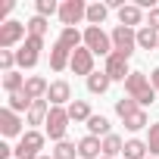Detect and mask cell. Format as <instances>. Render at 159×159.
I'll list each match as a JSON object with an SVG mask.
<instances>
[{
    "mask_svg": "<svg viewBox=\"0 0 159 159\" xmlns=\"http://www.w3.org/2000/svg\"><path fill=\"white\" fill-rule=\"evenodd\" d=\"M125 94H128L140 109L153 106V100H156V88L150 84V75H143V72H131V75H128V81H125Z\"/></svg>",
    "mask_w": 159,
    "mask_h": 159,
    "instance_id": "6da1fadb",
    "label": "cell"
},
{
    "mask_svg": "<svg viewBox=\"0 0 159 159\" xmlns=\"http://www.w3.org/2000/svg\"><path fill=\"white\" fill-rule=\"evenodd\" d=\"M44 143H47V134L44 131H38V128H31V131H25L22 137H19V143H16V159H41L44 153Z\"/></svg>",
    "mask_w": 159,
    "mask_h": 159,
    "instance_id": "7a4b0ae2",
    "label": "cell"
},
{
    "mask_svg": "<svg viewBox=\"0 0 159 159\" xmlns=\"http://www.w3.org/2000/svg\"><path fill=\"white\" fill-rule=\"evenodd\" d=\"M69 112H66V106H50V116H47V125H44V134L53 140V143H59V140H66V131H69Z\"/></svg>",
    "mask_w": 159,
    "mask_h": 159,
    "instance_id": "3957f363",
    "label": "cell"
},
{
    "mask_svg": "<svg viewBox=\"0 0 159 159\" xmlns=\"http://www.w3.org/2000/svg\"><path fill=\"white\" fill-rule=\"evenodd\" d=\"M84 47H88L94 56H109V53H116V50H112V38H109V31L94 28V25L84 28Z\"/></svg>",
    "mask_w": 159,
    "mask_h": 159,
    "instance_id": "277c9868",
    "label": "cell"
},
{
    "mask_svg": "<svg viewBox=\"0 0 159 159\" xmlns=\"http://www.w3.org/2000/svg\"><path fill=\"white\" fill-rule=\"evenodd\" d=\"M59 22H62V28H75L78 22H88V3L84 0H62L59 3Z\"/></svg>",
    "mask_w": 159,
    "mask_h": 159,
    "instance_id": "5b68a950",
    "label": "cell"
},
{
    "mask_svg": "<svg viewBox=\"0 0 159 159\" xmlns=\"http://www.w3.org/2000/svg\"><path fill=\"white\" fill-rule=\"evenodd\" d=\"M109 38H112V50L131 59V53L137 50V31L134 28H125V25H116L109 31Z\"/></svg>",
    "mask_w": 159,
    "mask_h": 159,
    "instance_id": "8992f818",
    "label": "cell"
},
{
    "mask_svg": "<svg viewBox=\"0 0 159 159\" xmlns=\"http://www.w3.org/2000/svg\"><path fill=\"white\" fill-rule=\"evenodd\" d=\"M25 38H28V28H25V22H16V19H10V22H0V50H13L19 41L25 44Z\"/></svg>",
    "mask_w": 159,
    "mask_h": 159,
    "instance_id": "52a82bcc",
    "label": "cell"
},
{
    "mask_svg": "<svg viewBox=\"0 0 159 159\" xmlns=\"http://www.w3.org/2000/svg\"><path fill=\"white\" fill-rule=\"evenodd\" d=\"M103 72L112 78V81H128V75H131L134 69L128 66V56H122V53H109V56H106Z\"/></svg>",
    "mask_w": 159,
    "mask_h": 159,
    "instance_id": "ba28073f",
    "label": "cell"
},
{
    "mask_svg": "<svg viewBox=\"0 0 159 159\" xmlns=\"http://www.w3.org/2000/svg\"><path fill=\"white\" fill-rule=\"evenodd\" d=\"M22 125H25V119L19 116V112H13V109H0V134L3 137H22L25 131H22Z\"/></svg>",
    "mask_w": 159,
    "mask_h": 159,
    "instance_id": "9c48e42d",
    "label": "cell"
},
{
    "mask_svg": "<svg viewBox=\"0 0 159 159\" xmlns=\"http://www.w3.org/2000/svg\"><path fill=\"white\" fill-rule=\"evenodd\" d=\"M69 69L75 72V75H84V78H91L97 69H94V53L88 50V47H78L75 53H72V62H69Z\"/></svg>",
    "mask_w": 159,
    "mask_h": 159,
    "instance_id": "30bf717a",
    "label": "cell"
},
{
    "mask_svg": "<svg viewBox=\"0 0 159 159\" xmlns=\"http://www.w3.org/2000/svg\"><path fill=\"white\" fill-rule=\"evenodd\" d=\"M47 100H50V106H69V103H72V84L66 81V78H56V81H50Z\"/></svg>",
    "mask_w": 159,
    "mask_h": 159,
    "instance_id": "8fae6325",
    "label": "cell"
},
{
    "mask_svg": "<svg viewBox=\"0 0 159 159\" xmlns=\"http://www.w3.org/2000/svg\"><path fill=\"white\" fill-rule=\"evenodd\" d=\"M103 156V140L94 134H84L78 140V159H100Z\"/></svg>",
    "mask_w": 159,
    "mask_h": 159,
    "instance_id": "7c38bea8",
    "label": "cell"
},
{
    "mask_svg": "<svg viewBox=\"0 0 159 159\" xmlns=\"http://www.w3.org/2000/svg\"><path fill=\"white\" fill-rule=\"evenodd\" d=\"M119 25H125V28H143V10L137 7V3H128L125 10H119Z\"/></svg>",
    "mask_w": 159,
    "mask_h": 159,
    "instance_id": "4fadbf2b",
    "label": "cell"
},
{
    "mask_svg": "<svg viewBox=\"0 0 159 159\" xmlns=\"http://www.w3.org/2000/svg\"><path fill=\"white\" fill-rule=\"evenodd\" d=\"M69 62H72V50L62 47L59 41H53V47H50V69L53 72H66Z\"/></svg>",
    "mask_w": 159,
    "mask_h": 159,
    "instance_id": "5bb4252c",
    "label": "cell"
},
{
    "mask_svg": "<svg viewBox=\"0 0 159 159\" xmlns=\"http://www.w3.org/2000/svg\"><path fill=\"white\" fill-rule=\"evenodd\" d=\"M47 91H50V81L41 75H28V81H25V94L31 100H47Z\"/></svg>",
    "mask_w": 159,
    "mask_h": 159,
    "instance_id": "9a60e30c",
    "label": "cell"
},
{
    "mask_svg": "<svg viewBox=\"0 0 159 159\" xmlns=\"http://www.w3.org/2000/svg\"><path fill=\"white\" fill-rule=\"evenodd\" d=\"M66 112H69V119H72L75 125H81V122L88 125V119L94 116V112H91V103H88V100H72V103L66 106Z\"/></svg>",
    "mask_w": 159,
    "mask_h": 159,
    "instance_id": "2e32d148",
    "label": "cell"
},
{
    "mask_svg": "<svg viewBox=\"0 0 159 159\" xmlns=\"http://www.w3.org/2000/svg\"><path fill=\"white\" fill-rule=\"evenodd\" d=\"M47 116H50V100H34L28 116H25V122L28 125H47Z\"/></svg>",
    "mask_w": 159,
    "mask_h": 159,
    "instance_id": "e0dca14e",
    "label": "cell"
},
{
    "mask_svg": "<svg viewBox=\"0 0 159 159\" xmlns=\"http://www.w3.org/2000/svg\"><path fill=\"white\" fill-rule=\"evenodd\" d=\"M109 125H112V122H109L103 112H100V116L94 112V116L88 119V134H94V137H100V140H103V137H109V134H112V128H109Z\"/></svg>",
    "mask_w": 159,
    "mask_h": 159,
    "instance_id": "ac0fdd59",
    "label": "cell"
},
{
    "mask_svg": "<svg viewBox=\"0 0 159 159\" xmlns=\"http://www.w3.org/2000/svg\"><path fill=\"white\" fill-rule=\"evenodd\" d=\"M122 156H125V159H147V156H150V147H147V140H140V137H128Z\"/></svg>",
    "mask_w": 159,
    "mask_h": 159,
    "instance_id": "d6986e66",
    "label": "cell"
},
{
    "mask_svg": "<svg viewBox=\"0 0 159 159\" xmlns=\"http://www.w3.org/2000/svg\"><path fill=\"white\" fill-rule=\"evenodd\" d=\"M137 50H159V31L150 25L137 28Z\"/></svg>",
    "mask_w": 159,
    "mask_h": 159,
    "instance_id": "ffe728a7",
    "label": "cell"
},
{
    "mask_svg": "<svg viewBox=\"0 0 159 159\" xmlns=\"http://www.w3.org/2000/svg\"><path fill=\"white\" fill-rule=\"evenodd\" d=\"M31 103H34V100H31L25 91H19V94H7V109H13V112H19V116H28Z\"/></svg>",
    "mask_w": 159,
    "mask_h": 159,
    "instance_id": "44dd1931",
    "label": "cell"
},
{
    "mask_svg": "<svg viewBox=\"0 0 159 159\" xmlns=\"http://www.w3.org/2000/svg\"><path fill=\"white\" fill-rule=\"evenodd\" d=\"M56 41H59L62 47H69V50L75 53L78 47H84V31H78V28H62Z\"/></svg>",
    "mask_w": 159,
    "mask_h": 159,
    "instance_id": "7402d4cb",
    "label": "cell"
},
{
    "mask_svg": "<svg viewBox=\"0 0 159 159\" xmlns=\"http://www.w3.org/2000/svg\"><path fill=\"white\" fill-rule=\"evenodd\" d=\"M122 122H125V131H131V134H137V131H143V128L153 125L150 116H147V109H137V112H131V116L122 119Z\"/></svg>",
    "mask_w": 159,
    "mask_h": 159,
    "instance_id": "603a6c76",
    "label": "cell"
},
{
    "mask_svg": "<svg viewBox=\"0 0 159 159\" xmlns=\"http://www.w3.org/2000/svg\"><path fill=\"white\" fill-rule=\"evenodd\" d=\"M25 81H28V75H22L19 69L16 72H7L3 75V91L7 94H19V91H25Z\"/></svg>",
    "mask_w": 159,
    "mask_h": 159,
    "instance_id": "cb8c5ba5",
    "label": "cell"
},
{
    "mask_svg": "<svg viewBox=\"0 0 159 159\" xmlns=\"http://www.w3.org/2000/svg\"><path fill=\"white\" fill-rule=\"evenodd\" d=\"M106 16H109V7H106V3H88V25L103 28Z\"/></svg>",
    "mask_w": 159,
    "mask_h": 159,
    "instance_id": "d4e9b609",
    "label": "cell"
},
{
    "mask_svg": "<svg viewBox=\"0 0 159 159\" xmlns=\"http://www.w3.org/2000/svg\"><path fill=\"white\" fill-rule=\"evenodd\" d=\"M84 81H88V91H91V94H106L109 84H112V78H109L106 72H94L91 78H84Z\"/></svg>",
    "mask_w": 159,
    "mask_h": 159,
    "instance_id": "484cf974",
    "label": "cell"
},
{
    "mask_svg": "<svg viewBox=\"0 0 159 159\" xmlns=\"http://www.w3.org/2000/svg\"><path fill=\"white\" fill-rule=\"evenodd\" d=\"M122 150H125V140H122L119 134H109V137H103V156H106V159H116V156H122Z\"/></svg>",
    "mask_w": 159,
    "mask_h": 159,
    "instance_id": "4316f807",
    "label": "cell"
},
{
    "mask_svg": "<svg viewBox=\"0 0 159 159\" xmlns=\"http://www.w3.org/2000/svg\"><path fill=\"white\" fill-rule=\"evenodd\" d=\"M38 59H41V53H34V50H28L25 44L16 50V62H19V69H34L38 66Z\"/></svg>",
    "mask_w": 159,
    "mask_h": 159,
    "instance_id": "83f0119b",
    "label": "cell"
},
{
    "mask_svg": "<svg viewBox=\"0 0 159 159\" xmlns=\"http://www.w3.org/2000/svg\"><path fill=\"white\" fill-rule=\"evenodd\" d=\"M50 156H53V159H78V143H72V140H59V143L53 147Z\"/></svg>",
    "mask_w": 159,
    "mask_h": 159,
    "instance_id": "f1b7e54d",
    "label": "cell"
},
{
    "mask_svg": "<svg viewBox=\"0 0 159 159\" xmlns=\"http://www.w3.org/2000/svg\"><path fill=\"white\" fill-rule=\"evenodd\" d=\"M47 25H50V22H47L44 16H31V19L25 22V28H28L31 38H44V34H47Z\"/></svg>",
    "mask_w": 159,
    "mask_h": 159,
    "instance_id": "f546056e",
    "label": "cell"
},
{
    "mask_svg": "<svg viewBox=\"0 0 159 159\" xmlns=\"http://www.w3.org/2000/svg\"><path fill=\"white\" fill-rule=\"evenodd\" d=\"M34 16H44V19L59 16V3H56V0H38V3H34Z\"/></svg>",
    "mask_w": 159,
    "mask_h": 159,
    "instance_id": "4dcf8cb0",
    "label": "cell"
},
{
    "mask_svg": "<svg viewBox=\"0 0 159 159\" xmlns=\"http://www.w3.org/2000/svg\"><path fill=\"white\" fill-rule=\"evenodd\" d=\"M137 109H140V106H137L131 97H122V100H116V116H119V119H128V116H131V112H137Z\"/></svg>",
    "mask_w": 159,
    "mask_h": 159,
    "instance_id": "1f68e13d",
    "label": "cell"
},
{
    "mask_svg": "<svg viewBox=\"0 0 159 159\" xmlns=\"http://www.w3.org/2000/svg\"><path fill=\"white\" fill-rule=\"evenodd\" d=\"M147 147H150V156L156 159V156H159V122H153V125L147 128Z\"/></svg>",
    "mask_w": 159,
    "mask_h": 159,
    "instance_id": "d6a6232c",
    "label": "cell"
},
{
    "mask_svg": "<svg viewBox=\"0 0 159 159\" xmlns=\"http://www.w3.org/2000/svg\"><path fill=\"white\" fill-rule=\"evenodd\" d=\"M16 50H0V69H3V75L7 72H16Z\"/></svg>",
    "mask_w": 159,
    "mask_h": 159,
    "instance_id": "836d02e7",
    "label": "cell"
},
{
    "mask_svg": "<svg viewBox=\"0 0 159 159\" xmlns=\"http://www.w3.org/2000/svg\"><path fill=\"white\" fill-rule=\"evenodd\" d=\"M25 47L34 50V53H41V50H44V38H31V34H28V38H25Z\"/></svg>",
    "mask_w": 159,
    "mask_h": 159,
    "instance_id": "e575fe53",
    "label": "cell"
},
{
    "mask_svg": "<svg viewBox=\"0 0 159 159\" xmlns=\"http://www.w3.org/2000/svg\"><path fill=\"white\" fill-rule=\"evenodd\" d=\"M147 25L159 31V7H156V10H150V16H147Z\"/></svg>",
    "mask_w": 159,
    "mask_h": 159,
    "instance_id": "d590c367",
    "label": "cell"
},
{
    "mask_svg": "<svg viewBox=\"0 0 159 159\" xmlns=\"http://www.w3.org/2000/svg\"><path fill=\"white\" fill-rule=\"evenodd\" d=\"M150 84H153V88H156V94H159V66L150 72Z\"/></svg>",
    "mask_w": 159,
    "mask_h": 159,
    "instance_id": "8d00e7d4",
    "label": "cell"
},
{
    "mask_svg": "<svg viewBox=\"0 0 159 159\" xmlns=\"http://www.w3.org/2000/svg\"><path fill=\"white\" fill-rule=\"evenodd\" d=\"M41 159H53V156H47V153H44V156H41Z\"/></svg>",
    "mask_w": 159,
    "mask_h": 159,
    "instance_id": "74e56055",
    "label": "cell"
},
{
    "mask_svg": "<svg viewBox=\"0 0 159 159\" xmlns=\"http://www.w3.org/2000/svg\"><path fill=\"white\" fill-rule=\"evenodd\" d=\"M100 159H106V156H100Z\"/></svg>",
    "mask_w": 159,
    "mask_h": 159,
    "instance_id": "f35d334b",
    "label": "cell"
},
{
    "mask_svg": "<svg viewBox=\"0 0 159 159\" xmlns=\"http://www.w3.org/2000/svg\"><path fill=\"white\" fill-rule=\"evenodd\" d=\"M147 159H153V156H147Z\"/></svg>",
    "mask_w": 159,
    "mask_h": 159,
    "instance_id": "ab89813d",
    "label": "cell"
}]
</instances>
